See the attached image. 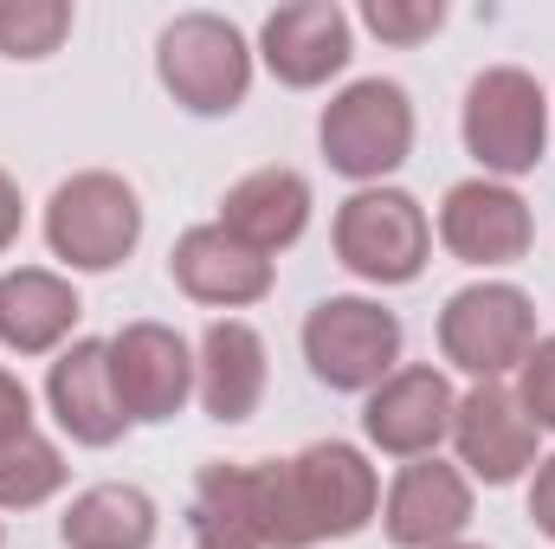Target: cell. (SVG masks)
<instances>
[{
    "label": "cell",
    "instance_id": "cell-1",
    "mask_svg": "<svg viewBox=\"0 0 555 549\" xmlns=\"http://www.w3.org/2000/svg\"><path fill=\"white\" fill-rule=\"evenodd\" d=\"M155 72L175 91V104H188L194 117H227V111H240V98L253 85V52L233 20L181 13L155 39Z\"/></svg>",
    "mask_w": 555,
    "mask_h": 549
},
{
    "label": "cell",
    "instance_id": "cell-2",
    "mask_svg": "<svg viewBox=\"0 0 555 549\" xmlns=\"http://www.w3.org/2000/svg\"><path fill=\"white\" fill-rule=\"evenodd\" d=\"M46 240L59 259H72L78 272H111L130 259V246L142 240V207L137 188L91 168V175H72L52 201H46Z\"/></svg>",
    "mask_w": 555,
    "mask_h": 549
},
{
    "label": "cell",
    "instance_id": "cell-3",
    "mask_svg": "<svg viewBox=\"0 0 555 549\" xmlns=\"http://www.w3.org/2000/svg\"><path fill=\"white\" fill-rule=\"evenodd\" d=\"M304 356H310V375L343 388V395H375L388 375H395V356H401V317L369 304V297H323L304 323Z\"/></svg>",
    "mask_w": 555,
    "mask_h": 549
},
{
    "label": "cell",
    "instance_id": "cell-4",
    "mask_svg": "<svg viewBox=\"0 0 555 549\" xmlns=\"http://www.w3.org/2000/svg\"><path fill=\"white\" fill-rule=\"evenodd\" d=\"M408 149H414V104L388 78H362L323 111V155L349 181H382L388 168L408 162Z\"/></svg>",
    "mask_w": 555,
    "mask_h": 549
},
{
    "label": "cell",
    "instance_id": "cell-5",
    "mask_svg": "<svg viewBox=\"0 0 555 549\" xmlns=\"http://www.w3.org/2000/svg\"><path fill=\"white\" fill-rule=\"evenodd\" d=\"M426 214L401 188H362L336 214V259L369 284H408L426 266Z\"/></svg>",
    "mask_w": 555,
    "mask_h": 549
},
{
    "label": "cell",
    "instance_id": "cell-6",
    "mask_svg": "<svg viewBox=\"0 0 555 549\" xmlns=\"http://www.w3.org/2000/svg\"><path fill=\"white\" fill-rule=\"evenodd\" d=\"M439 349L478 382H498L504 369H524L537 349V310L517 284H472L439 310Z\"/></svg>",
    "mask_w": 555,
    "mask_h": 549
},
{
    "label": "cell",
    "instance_id": "cell-7",
    "mask_svg": "<svg viewBox=\"0 0 555 549\" xmlns=\"http://www.w3.org/2000/svg\"><path fill=\"white\" fill-rule=\"evenodd\" d=\"M543 137H550V111L530 72L498 65L485 78H472L465 91V149L491 168V175H530L543 162Z\"/></svg>",
    "mask_w": 555,
    "mask_h": 549
},
{
    "label": "cell",
    "instance_id": "cell-8",
    "mask_svg": "<svg viewBox=\"0 0 555 549\" xmlns=\"http://www.w3.org/2000/svg\"><path fill=\"white\" fill-rule=\"evenodd\" d=\"M291 491H297V518H304V537L323 544V537H356L375 505H382V485H375V465L343 446V439H317L291 459Z\"/></svg>",
    "mask_w": 555,
    "mask_h": 549
},
{
    "label": "cell",
    "instance_id": "cell-9",
    "mask_svg": "<svg viewBox=\"0 0 555 549\" xmlns=\"http://www.w3.org/2000/svg\"><path fill=\"white\" fill-rule=\"evenodd\" d=\"M111 375H117V401L130 420H175L181 401L194 395V356L162 323H130L111 343Z\"/></svg>",
    "mask_w": 555,
    "mask_h": 549
},
{
    "label": "cell",
    "instance_id": "cell-10",
    "mask_svg": "<svg viewBox=\"0 0 555 549\" xmlns=\"http://www.w3.org/2000/svg\"><path fill=\"white\" fill-rule=\"evenodd\" d=\"M452 413H459V395L439 369H395L369 408H362V426L382 452L395 459H426L446 433H452Z\"/></svg>",
    "mask_w": 555,
    "mask_h": 549
},
{
    "label": "cell",
    "instance_id": "cell-11",
    "mask_svg": "<svg viewBox=\"0 0 555 549\" xmlns=\"http://www.w3.org/2000/svg\"><path fill=\"white\" fill-rule=\"evenodd\" d=\"M537 420L524 413V401L511 395V388H498V382H478L459 413H452V446H459V459L485 478V485H511L530 459H537Z\"/></svg>",
    "mask_w": 555,
    "mask_h": 549
},
{
    "label": "cell",
    "instance_id": "cell-12",
    "mask_svg": "<svg viewBox=\"0 0 555 549\" xmlns=\"http://www.w3.org/2000/svg\"><path fill=\"white\" fill-rule=\"evenodd\" d=\"M530 207L524 194L498 188V181H459L439 207V240L465 259V266H511L530 253Z\"/></svg>",
    "mask_w": 555,
    "mask_h": 549
},
{
    "label": "cell",
    "instance_id": "cell-13",
    "mask_svg": "<svg viewBox=\"0 0 555 549\" xmlns=\"http://www.w3.org/2000/svg\"><path fill=\"white\" fill-rule=\"evenodd\" d=\"M259 46H266V65H272L278 85L310 91L349 65V13L330 0H291L266 20Z\"/></svg>",
    "mask_w": 555,
    "mask_h": 549
},
{
    "label": "cell",
    "instance_id": "cell-14",
    "mask_svg": "<svg viewBox=\"0 0 555 549\" xmlns=\"http://www.w3.org/2000/svg\"><path fill=\"white\" fill-rule=\"evenodd\" d=\"M46 401L59 413V426L78 439V446H111V439H124V426H130V413L117 401V375H111V343H72L59 362H52V375H46Z\"/></svg>",
    "mask_w": 555,
    "mask_h": 549
},
{
    "label": "cell",
    "instance_id": "cell-15",
    "mask_svg": "<svg viewBox=\"0 0 555 549\" xmlns=\"http://www.w3.org/2000/svg\"><path fill=\"white\" fill-rule=\"evenodd\" d=\"M465 524H472V485L452 465H439L433 452L414 459L395 478V491H388V537L401 549H446Z\"/></svg>",
    "mask_w": 555,
    "mask_h": 549
},
{
    "label": "cell",
    "instance_id": "cell-16",
    "mask_svg": "<svg viewBox=\"0 0 555 549\" xmlns=\"http://www.w3.org/2000/svg\"><path fill=\"white\" fill-rule=\"evenodd\" d=\"M168 272H175V284H181L188 297L227 304V310H233V304H259V297L272 291V259L253 253L246 240H233L227 227H194V233H181Z\"/></svg>",
    "mask_w": 555,
    "mask_h": 549
},
{
    "label": "cell",
    "instance_id": "cell-17",
    "mask_svg": "<svg viewBox=\"0 0 555 549\" xmlns=\"http://www.w3.org/2000/svg\"><path fill=\"white\" fill-rule=\"evenodd\" d=\"M194 388H201V408L214 420H253V408L266 401V343L253 323H214L201 336V362H194Z\"/></svg>",
    "mask_w": 555,
    "mask_h": 549
},
{
    "label": "cell",
    "instance_id": "cell-18",
    "mask_svg": "<svg viewBox=\"0 0 555 549\" xmlns=\"http://www.w3.org/2000/svg\"><path fill=\"white\" fill-rule=\"evenodd\" d=\"M304 220H310V181L297 168H259L240 188H227V201H220V227L266 259L304 233Z\"/></svg>",
    "mask_w": 555,
    "mask_h": 549
},
{
    "label": "cell",
    "instance_id": "cell-19",
    "mask_svg": "<svg viewBox=\"0 0 555 549\" xmlns=\"http://www.w3.org/2000/svg\"><path fill=\"white\" fill-rule=\"evenodd\" d=\"M78 323V291L59 272H39V266H20V272L0 278V343L20 349V356H46L72 336Z\"/></svg>",
    "mask_w": 555,
    "mask_h": 549
},
{
    "label": "cell",
    "instance_id": "cell-20",
    "mask_svg": "<svg viewBox=\"0 0 555 549\" xmlns=\"http://www.w3.org/2000/svg\"><path fill=\"white\" fill-rule=\"evenodd\" d=\"M59 537H65V549H149L155 544V505L137 485H91L85 498H72Z\"/></svg>",
    "mask_w": 555,
    "mask_h": 549
},
{
    "label": "cell",
    "instance_id": "cell-21",
    "mask_svg": "<svg viewBox=\"0 0 555 549\" xmlns=\"http://www.w3.org/2000/svg\"><path fill=\"white\" fill-rule=\"evenodd\" d=\"M194 544L201 549H266L253 524V491H246V465H207L194 485Z\"/></svg>",
    "mask_w": 555,
    "mask_h": 549
},
{
    "label": "cell",
    "instance_id": "cell-22",
    "mask_svg": "<svg viewBox=\"0 0 555 549\" xmlns=\"http://www.w3.org/2000/svg\"><path fill=\"white\" fill-rule=\"evenodd\" d=\"M59 485H65V459H59L52 439H39V433L0 439V505H7V511L46 505Z\"/></svg>",
    "mask_w": 555,
    "mask_h": 549
},
{
    "label": "cell",
    "instance_id": "cell-23",
    "mask_svg": "<svg viewBox=\"0 0 555 549\" xmlns=\"http://www.w3.org/2000/svg\"><path fill=\"white\" fill-rule=\"evenodd\" d=\"M246 491H253V524L266 549H310L304 518H297V491H291V459L246 465Z\"/></svg>",
    "mask_w": 555,
    "mask_h": 549
},
{
    "label": "cell",
    "instance_id": "cell-24",
    "mask_svg": "<svg viewBox=\"0 0 555 549\" xmlns=\"http://www.w3.org/2000/svg\"><path fill=\"white\" fill-rule=\"evenodd\" d=\"M72 33L65 0H0V52L7 59H46Z\"/></svg>",
    "mask_w": 555,
    "mask_h": 549
},
{
    "label": "cell",
    "instance_id": "cell-25",
    "mask_svg": "<svg viewBox=\"0 0 555 549\" xmlns=\"http://www.w3.org/2000/svg\"><path fill=\"white\" fill-rule=\"evenodd\" d=\"M362 20H369V33H382L388 46H420V39L439 33L446 7H439V0H369Z\"/></svg>",
    "mask_w": 555,
    "mask_h": 549
},
{
    "label": "cell",
    "instance_id": "cell-26",
    "mask_svg": "<svg viewBox=\"0 0 555 549\" xmlns=\"http://www.w3.org/2000/svg\"><path fill=\"white\" fill-rule=\"evenodd\" d=\"M517 401H524V413H530L537 426L555 433V336L524 356V388H517Z\"/></svg>",
    "mask_w": 555,
    "mask_h": 549
},
{
    "label": "cell",
    "instance_id": "cell-27",
    "mask_svg": "<svg viewBox=\"0 0 555 549\" xmlns=\"http://www.w3.org/2000/svg\"><path fill=\"white\" fill-rule=\"evenodd\" d=\"M20 433H33V401H26V388L0 369V439H20Z\"/></svg>",
    "mask_w": 555,
    "mask_h": 549
},
{
    "label": "cell",
    "instance_id": "cell-28",
    "mask_svg": "<svg viewBox=\"0 0 555 549\" xmlns=\"http://www.w3.org/2000/svg\"><path fill=\"white\" fill-rule=\"evenodd\" d=\"M530 518H537L543 537H555V459H543V472L530 485Z\"/></svg>",
    "mask_w": 555,
    "mask_h": 549
},
{
    "label": "cell",
    "instance_id": "cell-29",
    "mask_svg": "<svg viewBox=\"0 0 555 549\" xmlns=\"http://www.w3.org/2000/svg\"><path fill=\"white\" fill-rule=\"evenodd\" d=\"M13 240H20V188L0 175V253H7Z\"/></svg>",
    "mask_w": 555,
    "mask_h": 549
},
{
    "label": "cell",
    "instance_id": "cell-30",
    "mask_svg": "<svg viewBox=\"0 0 555 549\" xmlns=\"http://www.w3.org/2000/svg\"><path fill=\"white\" fill-rule=\"evenodd\" d=\"M446 549H478V544H446Z\"/></svg>",
    "mask_w": 555,
    "mask_h": 549
}]
</instances>
